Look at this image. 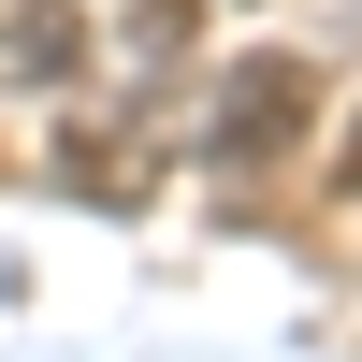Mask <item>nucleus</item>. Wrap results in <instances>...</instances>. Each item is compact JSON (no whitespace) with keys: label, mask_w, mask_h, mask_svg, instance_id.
Returning <instances> with one entry per match:
<instances>
[{"label":"nucleus","mask_w":362,"mask_h":362,"mask_svg":"<svg viewBox=\"0 0 362 362\" xmlns=\"http://www.w3.org/2000/svg\"><path fill=\"white\" fill-rule=\"evenodd\" d=\"M305 131H319V73H305V58H232L218 102H203V174H261V160H290Z\"/></svg>","instance_id":"1"},{"label":"nucleus","mask_w":362,"mask_h":362,"mask_svg":"<svg viewBox=\"0 0 362 362\" xmlns=\"http://www.w3.org/2000/svg\"><path fill=\"white\" fill-rule=\"evenodd\" d=\"M0 87H87V15L73 0H0Z\"/></svg>","instance_id":"2"},{"label":"nucleus","mask_w":362,"mask_h":362,"mask_svg":"<svg viewBox=\"0 0 362 362\" xmlns=\"http://www.w3.org/2000/svg\"><path fill=\"white\" fill-rule=\"evenodd\" d=\"M348 189H362V131H348Z\"/></svg>","instance_id":"3"}]
</instances>
